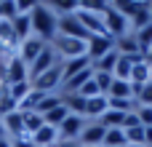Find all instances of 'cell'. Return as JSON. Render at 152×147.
<instances>
[{"mask_svg":"<svg viewBox=\"0 0 152 147\" xmlns=\"http://www.w3.org/2000/svg\"><path fill=\"white\" fill-rule=\"evenodd\" d=\"M29 19H32V35L35 37H40L43 43H53L56 40V35H59V16L53 13L51 5L35 3Z\"/></svg>","mask_w":152,"mask_h":147,"instance_id":"6da1fadb","label":"cell"},{"mask_svg":"<svg viewBox=\"0 0 152 147\" xmlns=\"http://www.w3.org/2000/svg\"><path fill=\"white\" fill-rule=\"evenodd\" d=\"M56 56L61 62H69V59H80L86 56V40H77V37H67V35H56V40L51 43Z\"/></svg>","mask_w":152,"mask_h":147,"instance_id":"7a4b0ae2","label":"cell"},{"mask_svg":"<svg viewBox=\"0 0 152 147\" xmlns=\"http://www.w3.org/2000/svg\"><path fill=\"white\" fill-rule=\"evenodd\" d=\"M61 64H53L48 72H43L40 78L32 80V88L35 91H43V94H61V83H64V72H61Z\"/></svg>","mask_w":152,"mask_h":147,"instance_id":"3957f363","label":"cell"},{"mask_svg":"<svg viewBox=\"0 0 152 147\" xmlns=\"http://www.w3.org/2000/svg\"><path fill=\"white\" fill-rule=\"evenodd\" d=\"M104 27H107V35L112 40H118V37H123V35L131 32V21L123 13H118L112 8V3H107V8H104Z\"/></svg>","mask_w":152,"mask_h":147,"instance_id":"277c9868","label":"cell"},{"mask_svg":"<svg viewBox=\"0 0 152 147\" xmlns=\"http://www.w3.org/2000/svg\"><path fill=\"white\" fill-rule=\"evenodd\" d=\"M75 16H77V19H80V24L88 29V35H107V27H104V13H99V11H88V8H83V5L77 3Z\"/></svg>","mask_w":152,"mask_h":147,"instance_id":"5b68a950","label":"cell"},{"mask_svg":"<svg viewBox=\"0 0 152 147\" xmlns=\"http://www.w3.org/2000/svg\"><path fill=\"white\" fill-rule=\"evenodd\" d=\"M110 51H115V40L110 35H91L86 43V56L91 59V64L99 62L102 56H107Z\"/></svg>","mask_w":152,"mask_h":147,"instance_id":"8992f818","label":"cell"},{"mask_svg":"<svg viewBox=\"0 0 152 147\" xmlns=\"http://www.w3.org/2000/svg\"><path fill=\"white\" fill-rule=\"evenodd\" d=\"M59 62H61V59L56 56V51H53V46L48 43V46H45V48L40 51V56H37V59H35V62L29 64V83H32L35 78H40L43 72H48V70H51L53 64H59Z\"/></svg>","mask_w":152,"mask_h":147,"instance_id":"52a82bcc","label":"cell"},{"mask_svg":"<svg viewBox=\"0 0 152 147\" xmlns=\"http://www.w3.org/2000/svg\"><path fill=\"white\" fill-rule=\"evenodd\" d=\"M24 80H29V67L21 62L19 54H13L11 59H5V86L24 83Z\"/></svg>","mask_w":152,"mask_h":147,"instance_id":"ba28073f","label":"cell"},{"mask_svg":"<svg viewBox=\"0 0 152 147\" xmlns=\"http://www.w3.org/2000/svg\"><path fill=\"white\" fill-rule=\"evenodd\" d=\"M59 35H67V37H77V40H86L88 43V29L80 24V19L75 13H67V16H59Z\"/></svg>","mask_w":152,"mask_h":147,"instance_id":"9c48e42d","label":"cell"},{"mask_svg":"<svg viewBox=\"0 0 152 147\" xmlns=\"http://www.w3.org/2000/svg\"><path fill=\"white\" fill-rule=\"evenodd\" d=\"M86 118L83 115H67V121L59 126V139H80V134H83V129H86Z\"/></svg>","mask_w":152,"mask_h":147,"instance_id":"30bf717a","label":"cell"},{"mask_svg":"<svg viewBox=\"0 0 152 147\" xmlns=\"http://www.w3.org/2000/svg\"><path fill=\"white\" fill-rule=\"evenodd\" d=\"M104 134H107V129H104L102 123L88 121V123H86V129H83V134H80V145H83V147L104 145Z\"/></svg>","mask_w":152,"mask_h":147,"instance_id":"8fae6325","label":"cell"},{"mask_svg":"<svg viewBox=\"0 0 152 147\" xmlns=\"http://www.w3.org/2000/svg\"><path fill=\"white\" fill-rule=\"evenodd\" d=\"M45 46H48V43H43V40H40V37H35V35H32V37H27V40L19 46V56H21V62L29 67V64L40 56V51H43Z\"/></svg>","mask_w":152,"mask_h":147,"instance_id":"7c38bea8","label":"cell"},{"mask_svg":"<svg viewBox=\"0 0 152 147\" xmlns=\"http://www.w3.org/2000/svg\"><path fill=\"white\" fill-rule=\"evenodd\" d=\"M107 110H110V99H107L104 94H99V96H94V99H86V112H83V118H86V121H99Z\"/></svg>","mask_w":152,"mask_h":147,"instance_id":"4fadbf2b","label":"cell"},{"mask_svg":"<svg viewBox=\"0 0 152 147\" xmlns=\"http://www.w3.org/2000/svg\"><path fill=\"white\" fill-rule=\"evenodd\" d=\"M32 142H35V147H56V142H59V129L43 123V126L32 134Z\"/></svg>","mask_w":152,"mask_h":147,"instance_id":"5bb4252c","label":"cell"},{"mask_svg":"<svg viewBox=\"0 0 152 147\" xmlns=\"http://www.w3.org/2000/svg\"><path fill=\"white\" fill-rule=\"evenodd\" d=\"M91 67V59L88 56H80V59H69V62H64L61 64V72H64V83L69 80V78H75V75H80L83 70H88ZM61 83V86H64Z\"/></svg>","mask_w":152,"mask_h":147,"instance_id":"9a60e30c","label":"cell"},{"mask_svg":"<svg viewBox=\"0 0 152 147\" xmlns=\"http://www.w3.org/2000/svg\"><path fill=\"white\" fill-rule=\"evenodd\" d=\"M11 24H13V32H16L19 43H24L27 37H32V19H29V13H19Z\"/></svg>","mask_w":152,"mask_h":147,"instance_id":"2e32d148","label":"cell"},{"mask_svg":"<svg viewBox=\"0 0 152 147\" xmlns=\"http://www.w3.org/2000/svg\"><path fill=\"white\" fill-rule=\"evenodd\" d=\"M107 96L110 99H134V86L128 83V80H112V86H110V91H107Z\"/></svg>","mask_w":152,"mask_h":147,"instance_id":"e0dca14e","label":"cell"},{"mask_svg":"<svg viewBox=\"0 0 152 147\" xmlns=\"http://www.w3.org/2000/svg\"><path fill=\"white\" fill-rule=\"evenodd\" d=\"M112 8H115L118 13H123V16L131 21V19L144 8V3H139V0H118V3H112Z\"/></svg>","mask_w":152,"mask_h":147,"instance_id":"ac0fdd59","label":"cell"},{"mask_svg":"<svg viewBox=\"0 0 152 147\" xmlns=\"http://www.w3.org/2000/svg\"><path fill=\"white\" fill-rule=\"evenodd\" d=\"M61 104L72 112V115H83L86 112V99L80 94H61Z\"/></svg>","mask_w":152,"mask_h":147,"instance_id":"d6986e66","label":"cell"},{"mask_svg":"<svg viewBox=\"0 0 152 147\" xmlns=\"http://www.w3.org/2000/svg\"><path fill=\"white\" fill-rule=\"evenodd\" d=\"M126 115H128V112L107 110V112H104V115H102V118H99L96 123H102V126H104L107 131H110V129H123V121H126Z\"/></svg>","mask_w":152,"mask_h":147,"instance_id":"ffe728a7","label":"cell"},{"mask_svg":"<svg viewBox=\"0 0 152 147\" xmlns=\"http://www.w3.org/2000/svg\"><path fill=\"white\" fill-rule=\"evenodd\" d=\"M67 115H69V110H67L64 104H59L56 110L45 112V115H43V121H45V126H53V129H59V126L67 121Z\"/></svg>","mask_w":152,"mask_h":147,"instance_id":"44dd1931","label":"cell"},{"mask_svg":"<svg viewBox=\"0 0 152 147\" xmlns=\"http://www.w3.org/2000/svg\"><path fill=\"white\" fill-rule=\"evenodd\" d=\"M21 121H24V131H27L29 137H32V134H35V131H37L43 123H45V121H43V115H40V112H35V110L21 112Z\"/></svg>","mask_w":152,"mask_h":147,"instance_id":"7402d4cb","label":"cell"},{"mask_svg":"<svg viewBox=\"0 0 152 147\" xmlns=\"http://www.w3.org/2000/svg\"><path fill=\"white\" fill-rule=\"evenodd\" d=\"M104 147H128L126 131H123V129H110V131L104 134Z\"/></svg>","mask_w":152,"mask_h":147,"instance_id":"603a6c76","label":"cell"},{"mask_svg":"<svg viewBox=\"0 0 152 147\" xmlns=\"http://www.w3.org/2000/svg\"><path fill=\"white\" fill-rule=\"evenodd\" d=\"M152 75H150V64L147 62H139V64H134V72H131V83H136V86H144V83H150Z\"/></svg>","mask_w":152,"mask_h":147,"instance_id":"cb8c5ba5","label":"cell"},{"mask_svg":"<svg viewBox=\"0 0 152 147\" xmlns=\"http://www.w3.org/2000/svg\"><path fill=\"white\" fill-rule=\"evenodd\" d=\"M29 91H32V83H29V80L8 86V94H11V99L16 102V107H19V102H24V99H27V94H29Z\"/></svg>","mask_w":152,"mask_h":147,"instance_id":"d4e9b609","label":"cell"},{"mask_svg":"<svg viewBox=\"0 0 152 147\" xmlns=\"http://www.w3.org/2000/svg\"><path fill=\"white\" fill-rule=\"evenodd\" d=\"M59 104H61V94H43V99H40V104H37V110H35V112L45 115V112L56 110Z\"/></svg>","mask_w":152,"mask_h":147,"instance_id":"484cf974","label":"cell"},{"mask_svg":"<svg viewBox=\"0 0 152 147\" xmlns=\"http://www.w3.org/2000/svg\"><path fill=\"white\" fill-rule=\"evenodd\" d=\"M19 107H16V102L11 99V94H8V86L3 83L0 86V118H5L8 112H16Z\"/></svg>","mask_w":152,"mask_h":147,"instance_id":"4316f807","label":"cell"},{"mask_svg":"<svg viewBox=\"0 0 152 147\" xmlns=\"http://www.w3.org/2000/svg\"><path fill=\"white\" fill-rule=\"evenodd\" d=\"M40 99H43V91H29L27 94V99L24 102H19V112H29V110H37V104H40Z\"/></svg>","mask_w":152,"mask_h":147,"instance_id":"83f0119b","label":"cell"},{"mask_svg":"<svg viewBox=\"0 0 152 147\" xmlns=\"http://www.w3.org/2000/svg\"><path fill=\"white\" fill-rule=\"evenodd\" d=\"M134 35H136V43H139V51H142V54L152 48V24L142 27V29H139V32H134Z\"/></svg>","mask_w":152,"mask_h":147,"instance_id":"f1b7e54d","label":"cell"},{"mask_svg":"<svg viewBox=\"0 0 152 147\" xmlns=\"http://www.w3.org/2000/svg\"><path fill=\"white\" fill-rule=\"evenodd\" d=\"M126 139H128V145H147V129L144 126L128 129L126 131Z\"/></svg>","mask_w":152,"mask_h":147,"instance_id":"f546056e","label":"cell"},{"mask_svg":"<svg viewBox=\"0 0 152 147\" xmlns=\"http://www.w3.org/2000/svg\"><path fill=\"white\" fill-rule=\"evenodd\" d=\"M94 80H96V86H99V91L107 96V91H110V86H112V72H94Z\"/></svg>","mask_w":152,"mask_h":147,"instance_id":"4dcf8cb0","label":"cell"},{"mask_svg":"<svg viewBox=\"0 0 152 147\" xmlns=\"http://www.w3.org/2000/svg\"><path fill=\"white\" fill-rule=\"evenodd\" d=\"M136 104L139 107H152V80L142 86V91L136 94Z\"/></svg>","mask_w":152,"mask_h":147,"instance_id":"1f68e13d","label":"cell"},{"mask_svg":"<svg viewBox=\"0 0 152 147\" xmlns=\"http://www.w3.org/2000/svg\"><path fill=\"white\" fill-rule=\"evenodd\" d=\"M77 94H80L83 99H94V96H99L102 91H99V86H96V80L91 78V80H88V83H86V86H83V88H80Z\"/></svg>","mask_w":152,"mask_h":147,"instance_id":"d6a6232c","label":"cell"},{"mask_svg":"<svg viewBox=\"0 0 152 147\" xmlns=\"http://www.w3.org/2000/svg\"><path fill=\"white\" fill-rule=\"evenodd\" d=\"M136 115H139V123L144 129H152V107H139Z\"/></svg>","mask_w":152,"mask_h":147,"instance_id":"836d02e7","label":"cell"},{"mask_svg":"<svg viewBox=\"0 0 152 147\" xmlns=\"http://www.w3.org/2000/svg\"><path fill=\"white\" fill-rule=\"evenodd\" d=\"M136 126H142V123H139V115H136V112H128V115H126V121H123V131L136 129Z\"/></svg>","mask_w":152,"mask_h":147,"instance_id":"e575fe53","label":"cell"},{"mask_svg":"<svg viewBox=\"0 0 152 147\" xmlns=\"http://www.w3.org/2000/svg\"><path fill=\"white\" fill-rule=\"evenodd\" d=\"M11 147H35V142H32L29 137H24V139H11Z\"/></svg>","mask_w":152,"mask_h":147,"instance_id":"d590c367","label":"cell"},{"mask_svg":"<svg viewBox=\"0 0 152 147\" xmlns=\"http://www.w3.org/2000/svg\"><path fill=\"white\" fill-rule=\"evenodd\" d=\"M56 147H83V145H80V139H59Z\"/></svg>","mask_w":152,"mask_h":147,"instance_id":"8d00e7d4","label":"cell"},{"mask_svg":"<svg viewBox=\"0 0 152 147\" xmlns=\"http://www.w3.org/2000/svg\"><path fill=\"white\" fill-rule=\"evenodd\" d=\"M0 139H8V134H5V126H3V121H0Z\"/></svg>","mask_w":152,"mask_h":147,"instance_id":"74e56055","label":"cell"},{"mask_svg":"<svg viewBox=\"0 0 152 147\" xmlns=\"http://www.w3.org/2000/svg\"><path fill=\"white\" fill-rule=\"evenodd\" d=\"M0 147H11V139H0Z\"/></svg>","mask_w":152,"mask_h":147,"instance_id":"f35d334b","label":"cell"},{"mask_svg":"<svg viewBox=\"0 0 152 147\" xmlns=\"http://www.w3.org/2000/svg\"><path fill=\"white\" fill-rule=\"evenodd\" d=\"M128 147H147V145H128Z\"/></svg>","mask_w":152,"mask_h":147,"instance_id":"ab89813d","label":"cell"},{"mask_svg":"<svg viewBox=\"0 0 152 147\" xmlns=\"http://www.w3.org/2000/svg\"><path fill=\"white\" fill-rule=\"evenodd\" d=\"M0 13H3V3H0Z\"/></svg>","mask_w":152,"mask_h":147,"instance_id":"60d3db41","label":"cell"},{"mask_svg":"<svg viewBox=\"0 0 152 147\" xmlns=\"http://www.w3.org/2000/svg\"><path fill=\"white\" fill-rule=\"evenodd\" d=\"M96 147H104V145H96Z\"/></svg>","mask_w":152,"mask_h":147,"instance_id":"b9f144b4","label":"cell"}]
</instances>
